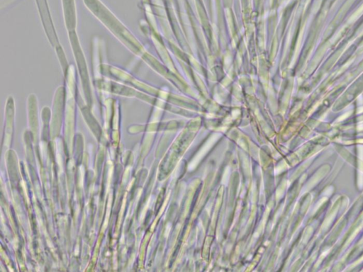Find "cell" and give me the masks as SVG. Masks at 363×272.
Masks as SVG:
<instances>
[{
	"instance_id": "cell-1",
	"label": "cell",
	"mask_w": 363,
	"mask_h": 272,
	"mask_svg": "<svg viewBox=\"0 0 363 272\" xmlns=\"http://www.w3.org/2000/svg\"><path fill=\"white\" fill-rule=\"evenodd\" d=\"M37 3V6L38 8L39 13L40 15V18L42 19L43 26L45 29H46V32L49 35L50 39H52V43L54 44L53 38L55 34H53V27L52 23L51 17L50 15L49 8L48 6L46 0H35Z\"/></svg>"
}]
</instances>
